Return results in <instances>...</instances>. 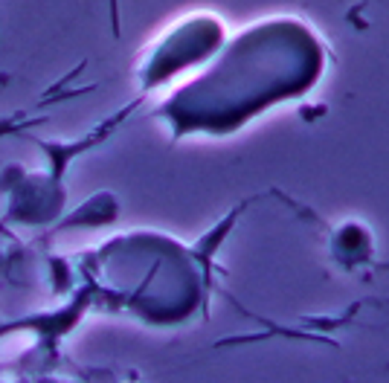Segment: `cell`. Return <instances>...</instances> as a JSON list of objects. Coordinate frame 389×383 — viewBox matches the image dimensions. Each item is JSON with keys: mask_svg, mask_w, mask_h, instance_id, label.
Listing matches in <instances>:
<instances>
[{"mask_svg": "<svg viewBox=\"0 0 389 383\" xmlns=\"http://www.w3.org/2000/svg\"><path fill=\"white\" fill-rule=\"evenodd\" d=\"M110 21H113V35H119V3L110 0Z\"/></svg>", "mask_w": 389, "mask_h": 383, "instance_id": "1", "label": "cell"}]
</instances>
